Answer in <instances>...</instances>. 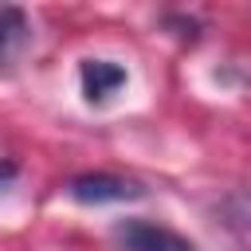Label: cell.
I'll return each instance as SVG.
<instances>
[{
	"label": "cell",
	"mask_w": 251,
	"mask_h": 251,
	"mask_svg": "<svg viewBox=\"0 0 251 251\" xmlns=\"http://www.w3.org/2000/svg\"><path fill=\"white\" fill-rule=\"evenodd\" d=\"M67 196L78 204H114V200H141L145 188L137 180L126 176H110V173H82L67 184Z\"/></svg>",
	"instance_id": "1"
},
{
	"label": "cell",
	"mask_w": 251,
	"mask_h": 251,
	"mask_svg": "<svg viewBox=\"0 0 251 251\" xmlns=\"http://www.w3.org/2000/svg\"><path fill=\"white\" fill-rule=\"evenodd\" d=\"M114 235H118L122 251H196L176 231L157 227V224H145V220H126V224L114 227Z\"/></svg>",
	"instance_id": "2"
},
{
	"label": "cell",
	"mask_w": 251,
	"mask_h": 251,
	"mask_svg": "<svg viewBox=\"0 0 251 251\" xmlns=\"http://www.w3.org/2000/svg\"><path fill=\"white\" fill-rule=\"evenodd\" d=\"M122 82H126V67H118L110 59H86L82 63V94H86V102H106Z\"/></svg>",
	"instance_id": "3"
},
{
	"label": "cell",
	"mask_w": 251,
	"mask_h": 251,
	"mask_svg": "<svg viewBox=\"0 0 251 251\" xmlns=\"http://www.w3.org/2000/svg\"><path fill=\"white\" fill-rule=\"evenodd\" d=\"M24 43H27V16H24V8L4 4L0 8V63H8L12 55H20Z\"/></svg>",
	"instance_id": "4"
}]
</instances>
